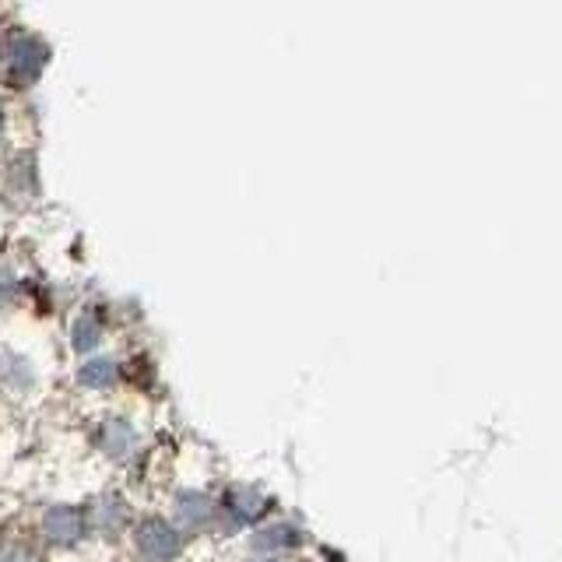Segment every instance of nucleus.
<instances>
[{"instance_id":"6","label":"nucleus","mask_w":562,"mask_h":562,"mask_svg":"<svg viewBox=\"0 0 562 562\" xmlns=\"http://www.w3.org/2000/svg\"><path fill=\"white\" fill-rule=\"evenodd\" d=\"M0 120H4V116H0Z\"/></svg>"},{"instance_id":"1","label":"nucleus","mask_w":562,"mask_h":562,"mask_svg":"<svg viewBox=\"0 0 562 562\" xmlns=\"http://www.w3.org/2000/svg\"><path fill=\"white\" fill-rule=\"evenodd\" d=\"M46 64V46L29 32H11L4 40V78L14 88H25L29 81L40 78Z\"/></svg>"},{"instance_id":"2","label":"nucleus","mask_w":562,"mask_h":562,"mask_svg":"<svg viewBox=\"0 0 562 562\" xmlns=\"http://www.w3.org/2000/svg\"><path fill=\"white\" fill-rule=\"evenodd\" d=\"M137 541H140V549L148 552V559H155V562H166V559H172L176 552H180V535H176L166 520L140 524Z\"/></svg>"},{"instance_id":"4","label":"nucleus","mask_w":562,"mask_h":562,"mask_svg":"<svg viewBox=\"0 0 562 562\" xmlns=\"http://www.w3.org/2000/svg\"><path fill=\"white\" fill-rule=\"evenodd\" d=\"M113 376H116V366H113V362H105V359H95L92 366H85V373H81V380H85V383H92V386L113 383Z\"/></svg>"},{"instance_id":"5","label":"nucleus","mask_w":562,"mask_h":562,"mask_svg":"<svg viewBox=\"0 0 562 562\" xmlns=\"http://www.w3.org/2000/svg\"><path fill=\"white\" fill-rule=\"evenodd\" d=\"M0 562H40V552L22 541H0Z\"/></svg>"},{"instance_id":"3","label":"nucleus","mask_w":562,"mask_h":562,"mask_svg":"<svg viewBox=\"0 0 562 562\" xmlns=\"http://www.w3.org/2000/svg\"><path fill=\"white\" fill-rule=\"evenodd\" d=\"M43 531L53 538V541H75L85 535V514L75 506H53L46 520H43Z\"/></svg>"}]
</instances>
